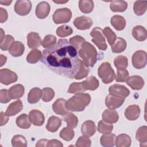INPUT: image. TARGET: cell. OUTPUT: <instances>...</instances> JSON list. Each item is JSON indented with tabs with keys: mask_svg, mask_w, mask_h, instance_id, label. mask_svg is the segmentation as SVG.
I'll list each match as a JSON object with an SVG mask.
<instances>
[{
	"mask_svg": "<svg viewBox=\"0 0 147 147\" xmlns=\"http://www.w3.org/2000/svg\"><path fill=\"white\" fill-rule=\"evenodd\" d=\"M109 92L110 94L122 96L124 98L128 96L130 94V91L127 88L119 84H115L109 87Z\"/></svg>",
	"mask_w": 147,
	"mask_h": 147,
	"instance_id": "obj_13",
	"label": "cell"
},
{
	"mask_svg": "<svg viewBox=\"0 0 147 147\" xmlns=\"http://www.w3.org/2000/svg\"><path fill=\"white\" fill-rule=\"evenodd\" d=\"M18 76L16 72L7 69L3 68L0 70V82L5 85H9L17 82Z\"/></svg>",
	"mask_w": 147,
	"mask_h": 147,
	"instance_id": "obj_8",
	"label": "cell"
},
{
	"mask_svg": "<svg viewBox=\"0 0 147 147\" xmlns=\"http://www.w3.org/2000/svg\"><path fill=\"white\" fill-rule=\"evenodd\" d=\"M9 53L13 57L21 56L24 52L25 46L19 41H14L9 49Z\"/></svg>",
	"mask_w": 147,
	"mask_h": 147,
	"instance_id": "obj_24",
	"label": "cell"
},
{
	"mask_svg": "<svg viewBox=\"0 0 147 147\" xmlns=\"http://www.w3.org/2000/svg\"><path fill=\"white\" fill-rule=\"evenodd\" d=\"M12 2V1H0V3L2 5H6L8 6L11 4Z\"/></svg>",
	"mask_w": 147,
	"mask_h": 147,
	"instance_id": "obj_59",
	"label": "cell"
},
{
	"mask_svg": "<svg viewBox=\"0 0 147 147\" xmlns=\"http://www.w3.org/2000/svg\"><path fill=\"white\" fill-rule=\"evenodd\" d=\"M29 117L33 125L37 126H42L45 121L44 114L38 110H32L29 112Z\"/></svg>",
	"mask_w": 147,
	"mask_h": 147,
	"instance_id": "obj_14",
	"label": "cell"
},
{
	"mask_svg": "<svg viewBox=\"0 0 147 147\" xmlns=\"http://www.w3.org/2000/svg\"><path fill=\"white\" fill-rule=\"evenodd\" d=\"M90 36L92 37V41L99 50L105 51L107 48L106 40L104 37L103 30L99 27L94 28L90 32Z\"/></svg>",
	"mask_w": 147,
	"mask_h": 147,
	"instance_id": "obj_5",
	"label": "cell"
},
{
	"mask_svg": "<svg viewBox=\"0 0 147 147\" xmlns=\"http://www.w3.org/2000/svg\"><path fill=\"white\" fill-rule=\"evenodd\" d=\"M8 18V14L7 11L2 8L0 7V22L3 23L5 22Z\"/></svg>",
	"mask_w": 147,
	"mask_h": 147,
	"instance_id": "obj_54",
	"label": "cell"
},
{
	"mask_svg": "<svg viewBox=\"0 0 147 147\" xmlns=\"http://www.w3.org/2000/svg\"><path fill=\"white\" fill-rule=\"evenodd\" d=\"M94 7L93 1L91 0H80L79 2V7L80 10L86 14L91 13Z\"/></svg>",
	"mask_w": 147,
	"mask_h": 147,
	"instance_id": "obj_35",
	"label": "cell"
},
{
	"mask_svg": "<svg viewBox=\"0 0 147 147\" xmlns=\"http://www.w3.org/2000/svg\"><path fill=\"white\" fill-rule=\"evenodd\" d=\"M51 10L50 5L45 1L40 2L37 5L35 10V14L39 19H44L49 14Z\"/></svg>",
	"mask_w": 147,
	"mask_h": 147,
	"instance_id": "obj_12",
	"label": "cell"
},
{
	"mask_svg": "<svg viewBox=\"0 0 147 147\" xmlns=\"http://www.w3.org/2000/svg\"><path fill=\"white\" fill-rule=\"evenodd\" d=\"M126 46L127 44L126 40L123 38L118 37L111 45V50L114 53H121L125 50Z\"/></svg>",
	"mask_w": 147,
	"mask_h": 147,
	"instance_id": "obj_34",
	"label": "cell"
},
{
	"mask_svg": "<svg viewBox=\"0 0 147 147\" xmlns=\"http://www.w3.org/2000/svg\"><path fill=\"white\" fill-rule=\"evenodd\" d=\"M96 127L94 121L88 120L83 123L81 126V132L82 134L88 137L92 136L96 132Z\"/></svg>",
	"mask_w": 147,
	"mask_h": 147,
	"instance_id": "obj_19",
	"label": "cell"
},
{
	"mask_svg": "<svg viewBox=\"0 0 147 147\" xmlns=\"http://www.w3.org/2000/svg\"><path fill=\"white\" fill-rule=\"evenodd\" d=\"M61 125V119L58 117L51 116L48 120L46 128L48 131L53 133L57 131Z\"/></svg>",
	"mask_w": 147,
	"mask_h": 147,
	"instance_id": "obj_25",
	"label": "cell"
},
{
	"mask_svg": "<svg viewBox=\"0 0 147 147\" xmlns=\"http://www.w3.org/2000/svg\"><path fill=\"white\" fill-rule=\"evenodd\" d=\"M85 91L82 82H74L69 85L67 92L70 94H78L84 92Z\"/></svg>",
	"mask_w": 147,
	"mask_h": 147,
	"instance_id": "obj_49",
	"label": "cell"
},
{
	"mask_svg": "<svg viewBox=\"0 0 147 147\" xmlns=\"http://www.w3.org/2000/svg\"><path fill=\"white\" fill-rule=\"evenodd\" d=\"M14 37L9 34H7L5 36L4 38L2 41H1L0 48L2 51L9 50L11 44L14 42Z\"/></svg>",
	"mask_w": 147,
	"mask_h": 147,
	"instance_id": "obj_48",
	"label": "cell"
},
{
	"mask_svg": "<svg viewBox=\"0 0 147 147\" xmlns=\"http://www.w3.org/2000/svg\"><path fill=\"white\" fill-rule=\"evenodd\" d=\"M32 3L29 0L17 1L14 5L15 12L20 16H26L31 11Z\"/></svg>",
	"mask_w": 147,
	"mask_h": 147,
	"instance_id": "obj_9",
	"label": "cell"
},
{
	"mask_svg": "<svg viewBox=\"0 0 147 147\" xmlns=\"http://www.w3.org/2000/svg\"><path fill=\"white\" fill-rule=\"evenodd\" d=\"M114 64L117 68H126L128 65L127 58L125 56L119 55L114 59Z\"/></svg>",
	"mask_w": 147,
	"mask_h": 147,
	"instance_id": "obj_44",
	"label": "cell"
},
{
	"mask_svg": "<svg viewBox=\"0 0 147 147\" xmlns=\"http://www.w3.org/2000/svg\"><path fill=\"white\" fill-rule=\"evenodd\" d=\"M23 109V103L21 100H17L11 103L6 109V114L10 116H13L20 113Z\"/></svg>",
	"mask_w": 147,
	"mask_h": 147,
	"instance_id": "obj_21",
	"label": "cell"
},
{
	"mask_svg": "<svg viewBox=\"0 0 147 147\" xmlns=\"http://www.w3.org/2000/svg\"><path fill=\"white\" fill-rule=\"evenodd\" d=\"M91 96L87 93H78L69 98L66 102V106L71 111H82L89 105Z\"/></svg>",
	"mask_w": 147,
	"mask_h": 147,
	"instance_id": "obj_3",
	"label": "cell"
},
{
	"mask_svg": "<svg viewBox=\"0 0 147 147\" xmlns=\"http://www.w3.org/2000/svg\"><path fill=\"white\" fill-rule=\"evenodd\" d=\"M129 77L128 71L126 68H117V75L115 76V80L117 82H126Z\"/></svg>",
	"mask_w": 147,
	"mask_h": 147,
	"instance_id": "obj_45",
	"label": "cell"
},
{
	"mask_svg": "<svg viewBox=\"0 0 147 147\" xmlns=\"http://www.w3.org/2000/svg\"><path fill=\"white\" fill-rule=\"evenodd\" d=\"M0 57H1V67H2L5 64V63L6 62V60H7V57L6 56H3V55H1L0 56Z\"/></svg>",
	"mask_w": 147,
	"mask_h": 147,
	"instance_id": "obj_58",
	"label": "cell"
},
{
	"mask_svg": "<svg viewBox=\"0 0 147 147\" xmlns=\"http://www.w3.org/2000/svg\"><path fill=\"white\" fill-rule=\"evenodd\" d=\"M131 142L130 137L126 134H121L116 137L115 146L117 147H129Z\"/></svg>",
	"mask_w": 147,
	"mask_h": 147,
	"instance_id": "obj_33",
	"label": "cell"
},
{
	"mask_svg": "<svg viewBox=\"0 0 147 147\" xmlns=\"http://www.w3.org/2000/svg\"><path fill=\"white\" fill-rule=\"evenodd\" d=\"M119 119L118 113L114 109H106L102 113V119L109 123H116Z\"/></svg>",
	"mask_w": 147,
	"mask_h": 147,
	"instance_id": "obj_20",
	"label": "cell"
},
{
	"mask_svg": "<svg viewBox=\"0 0 147 147\" xmlns=\"http://www.w3.org/2000/svg\"><path fill=\"white\" fill-rule=\"evenodd\" d=\"M91 145V140L87 136H80L76 141L75 146L77 147H90Z\"/></svg>",
	"mask_w": 147,
	"mask_h": 147,
	"instance_id": "obj_52",
	"label": "cell"
},
{
	"mask_svg": "<svg viewBox=\"0 0 147 147\" xmlns=\"http://www.w3.org/2000/svg\"><path fill=\"white\" fill-rule=\"evenodd\" d=\"M72 17V12L67 7L57 9L53 14L52 19L56 24H64L69 22Z\"/></svg>",
	"mask_w": 147,
	"mask_h": 147,
	"instance_id": "obj_6",
	"label": "cell"
},
{
	"mask_svg": "<svg viewBox=\"0 0 147 147\" xmlns=\"http://www.w3.org/2000/svg\"><path fill=\"white\" fill-rule=\"evenodd\" d=\"M74 136H75L74 131L72 130V128H70L68 126L63 128L59 133L60 137L67 141L72 140Z\"/></svg>",
	"mask_w": 147,
	"mask_h": 147,
	"instance_id": "obj_39",
	"label": "cell"
},
{
	"mask_svg": "<svg viewBox=\"0 0 147 147\" xmlns=\"http://www.w3.org/2000/svg\"><path fill=\"white\" fill-rule=\"evenodd\" d=\"M63 145L61 141L57 140H49L47 144V146H58V147H63Z\"/></svg>",
	"mask_w": 147,
	"mask_h": 147,
	"instance_id": "obj_55",
	"label": "cell"
},
{
	"mask_svg": "<svg viewBox=\"0 0 147 147\" xmlns=\"http://www.w3.org/2000/svg\"><path fill=\"white\" fill-rule=\"evenodd\" d=\"M136 138L140 142V146H146L147 145V126L140 127L136 134Z\"/></svg>",
	"mask_w": 147,
	"mask_h": 147,
	"instance_id": "obj_27",
	"label": "cell"
},
{
	"mask_svg": "<svg viewBox=\"0 0 147 147\" xmlns=\"http://www.w3.org/2000/svg\"><path fill=\"white\" fill-rule=\"evenodd\" d=\"M140 112L139 106L137 105H130L125 110V116L129 121H135L140 117Z\"/></svg>",
	"mask_w": 147,
	"mask_h": 147,
	"instance_id": "obj_17",
	"label": "cell"
},
{
	"mask_svg": "<svg viewBox=\"0 0 147 147\" xmlns=\"http://www.w3.org/2000/svg\"><path fill=\"white\" fill-rule=\"evenodd\" d=\"M131 34L133 37L138 41H144L147 37L146 30L141 25L134 26L132 29Z\"/></svg>",
	"mask_w": 147,
	"mask_h": 147,
	"instance_id": "obj_23",
	"label": "cell"
},
{
	"mask_svg": "<svg viewBox=\"0 0 147 147\" xmlns=\"http://www.w3.org/2000/svg\"><path fill=\"white\" fill-rule=\"evenodd\" d=\"M98 74L105 84L112 82L116 76L114 69L109 62H103L101 64L98 69Z\"/></svg>",
	"mask_w": 147,
	"mask_h": 147,
	"instance_id": "obj_4",
	"label": "cell"
},
{
	"mask_svg": "<svg viewBox=\"0 0 147 147\" xmlns=\"http://www.w3.org/2000/svg\"><path fill=\"white\" fill-rule=\"evenodd\" d=\"M42 53L41 52L37 49H34L30 51L26 56V61L30 64H34L37 63L41 59Z\"/></svg>",
	"mask_w": 147,
	"mask_h": 147,
	"instance_id": "obj_36",
	"label": "cell"
},
{
	"mask_svg": "<svg viewBox=\"0 0 147 147\" xmlns=\"http://www.w3.org/2000/svg\"><path fill=\"white\" fill-rule=\"evenodd\" d=\"M112 26L118 31L122 30L126 26V20L125 18L119 15L113 16L110 20Z\"/></svg>",
	"mask_w": 147,
	"mask_h": 147,
	"instance_id": "obj_28",
	"label": "cell"
},
{
	"mask_svg": "<svg viewBox=\"0 0 147 147\" xmlns=\"http://www.w3.org/2000/svg\"><path fill=\"white\" fill-rule=\"evenodd\" d=\"M67 100L63 98L57 99L52 105L53 111L58 115H64L68 113V109L66 106Z\"/></svg>",
	"mask_w": 147,
	"mask_h": 147,
	"instance_id": "obj_15",
	"label": "cell"
},
{
	"mask_svg": "<svg viewBox=\"0 0 147 147\" xmlns=\"http://www.w3.org/2000/svg\"><path fill=\"white\" fill-rule=\"evenodd\" d=\"M55 96V91L49 87H45L42 90L41 98L45 102L51 101Z\"/></svg>",
	"mask_w": 147,
	"mask_h": 147,
	"instance_id": "obj_47",
	"label": "cell"
},
{
	"mask_svg": "<svg viewBox=\"0 0 147 147\" xmlns=\"http://www.w3.org/2000/svg\"><path fill=\"white\" fill-rule=\"evenodd\" d=\"M42 43L41 38L38 33L30 32L27 36V44L29 48L36 49Z\"/></svg>",
	"mask_w": 147,
	"mask_h": 147,
	"instance_id": "obj_18",
	"label": "cell"
},
{
	"mask_svg": "<svg viewBox=\"0 0 147 147\" xmlns=\"http://www.w3.org/2000/svg\"><path fill=\"white\" fill-rule=\"evenodd\" d=\"M127 3L125 1H113L110 4V8L113 12H123L126 10Z\"/></svg>",
	"mask_w": 147,
	"mask_h": 147,
	"instance_id": "obj_32",
	"label": "cell"
},
{
	"mask_svg": "<svg viewBox=\"0 0 147 147\" xmlns=\"http://www.w3.org/2000/svg\"><path fill=\"white\" fill-rule=\"evenodd\" d=\"M11 98H10L9 91L6 89H2L0 91V102L2 103H6L10 101Z\"/></svg>",
	"mask_w": 147,
	"mask_h": 147,
	"instance_id": "obj_53",
	"label": "cell"
},
{
	"mask_svg": "<svg viewBox=\"0 0 147 147\" xmlns=\"http://www.w3.org/2000/svg\"><path fill=\"white\" fill-rule=\"evenodd\" d=\"M125 100L124 97L109 94L105 99V105L110 109H115L121 107Z\"/></svg>",
	"mask_w": 147,
	"mask_h": 147,
	"instance_id": "obj_10",
	"label": "cell"
},
{
	"mask_svg": "<svg viewBox=\"0 0 147 147\" xmlns=\"http://www.w3.org/2000/svg\"><path fill=\"white\" fill-rule=\"evenodd\" d=\"M11 145L14 147H26L27 141L24 136L20 134L16 135L11 139Z\"/></svg>",
	"mask_w": 147,
	"mask_h": 147,
	"instance_id": "obj_40",
	"label": "cell"
},
{
	"mask_svg": "<svg viewBox=\"0 0 147 147\" xmlns=\"http://www.w3.org/2000/svg\"><path fill=\"white\" fill-rule=\"evenodd\" d=\"M84 89L86 90L94 91L99 87V80L94 76L87 78L85 80L82 82Z\"/></svg>",
	"mask_w": 147,
	"mask_h": 147,
	"instance_id": "obj_26",
	"label": "cell"
},
{
	"mask_svg": "<svg viewBox=\"0 0 147 147\" xmlns=\"http://www.w3.org/2000/svg\"><path fill=\"white\" fill-rule=\"evenodd\" d=\"M89 71L90 70H89L88 67H87L83 62V61L81 60L79 72H78L76 76L75 77V79L76 80H80V79H82L83 78L87 77L89 73Z\"/></svg>",
	"mask_w": 147,
	"mask_h": 147,
	"instance_id": "obj_46",
	"label": "cell"
},
{
	"mask_svg": "<svg viewBox=\"0 0 147 147\" xmlns=\"http://www.w3.org/2000/svg\"><path fill=\"white\" fill-rule=\"evenodd\" d=\"M1 126L5 125L9 121V116L6 114V113L3 111L1 112Z\"/></svg>",
	"mask_w": 147,
	"mask_h": 147,
	"instance_id": "obj_56",
	"label": "cell"
},
{
	"mask_svg": "<svg viewBox=\"0 0 147 147\" xmlns=\"http://www.w3.org/2000/svg\"><path fill=\"white\" fill-rule=\"evenodd\" d=\"M73 32V30L71 27L67 25H63L58 27L56 29V34L61 37H64L71 35Z\"/></svg>",
	"mask_w": 147,
	"mask_h": 147,
	"instance_id": "obj_42",
	"label": "cell"
},
{
	"mask_svg": "<svg viewBox=\"0 0 147 147\" xmlns=\"http://www.w3.org/2000/svg\"><path fill=\"white\" fill-rule=\"evenodd\" d=\"M103 30V35L106 37L109 45H112L117 39L116 34L112 30V29L107 26L105 27Z\"/></svg>",
	"mask_w": 147,
	"mask_h": 147,
	"instance_id": "obj_43",
	"label": "cell"
},
{
	"mask_svg": "<svg viewBox=\"0 0 147 147\" xmlns=\"http://www.w3.org/2000/svg\"><path fill=\"white\" fill-rule=\"evenodd\" d=\"M78 55L87 67H94L99 58L98 52L94 46L86 41L83 42L78 49Z\"/></svg>",
	"mask_w": 147,
	"mask_h": 147,
	"instance_id": "obj_2",
	"label": "cell"
},
{
	"mask_svg": "<svg viewBox=\"0 0 147 147\" xmlns=\"http://www.w3.org/2000/svg\"><path fill=\"white\" fill-rule=\"evenodd\" d=\"M85 41V39L83 37L78 35L71 37L69 40V44L72 45L76 50H78L80 48L82 44Z\"/></svg>",
	"mask_w": 147,
	"mask_h": 147,
	"instance_id": "obj_50",
	"label": "cell"
},
{
	"mask_svg": "<svg viewBox=\"0 0 147 147\" xmlns=\"http://www.w3.org/2000/svg\"><path fill=\"white\" fill-rule=\"evenodd\" d=\"M53 2L56 3H67L68 1H53Z\"/></svg>",
	"mask_w": 147,
	"mask_h": 147,
	"instance_id": "obj_61",
	"label": "cell"
},
{
	"mask_svg": "<svg viewBox=\"0 0 147 147\" xmlns=\"http://www.w3.org/2000/svg\"><path fill=\"white\" fill-rule=\"evenodd\" d=\"M42 96V90L38 87L32 88L28 95V101L30 104L37 103Z\"/></svg>",
	"mask_w": 147,
	"mask_h": 147,
	"instance_id": "obj_29",
	"label": "cell"
},
{
	"mask_svg": "<svg viewBox=\"0 0 147 147\" xmlns=\"http://www.w3.org/2000/svg\"><path fill=\"white\" fill-rule=\"evenodd\" d=\"M116 136L113 133L104 134L100 137V143L101 145L105 147H112L115 145Z\"/></svg>",
	"mask_w": 147,
	"mask_h": 147,
	"instance_id": "obj_30",
	"label": "cell"
},
{
	"mask_svg": "<svg viewBox=\"0 0 147 147\" xmlns=\"http://www.w3.org/2000/svg\"><path fill=\"white\" fill-rule=\"evenodd\" d=\"M98 131L102 134L110 133L113 129V125L111 123H109L102 120L98 122Z\"/></svg>",
	"mask_w": 147,
	"mask_h": 147,
	"instance_id": "obj_41",
	"label": "cell"
},
{
	"mask_svg": "<svg viewBox=\"0 0 147 147\" xmlns=\"http://www.w3.org/2000/svg\"><path fill=\"white\" fill-rule=\"evenodd\" d=\"M5 33L3 30L2 29H1V41H2L3 40V39L5 37Z\"/></svg>",
	"mask_w": 147,
	"mask_h": 147,
	"instance_id": "obj_60",
	"label": "cell"
},
{
	"mask_svg": "<svg viewBox=\"0 0 147 147\" xmlns=\"http://www.w3.org/2000/svg\"><path fill=\"white\" fill-rule=\"evenodd\" d=\"M63 120L67 123L68 127L74 129L78 123V119L77 117L72 113H67L63 118Z\"/></svg>",
	"mask_w": 147,
	"mask_h": 147,
	"instance_id": "obj_38",
	"label": "cell"
},
{
	"mask_svg": "<svg viewBox=\"0 0 147 147\" xmlns=\"http://www.w3.org/2000/svg\"><path fill=\"white\" fill-rule=\"evenodd\" d=\"M16 123L19 127L27 129L30 127L32 122L30 121L29 115L26 114H21L16 118Z\"/></svg>",
	"mask_w": 147,
	"mask_h": 147,
	"instance_id": "obj_31",
	"label": "cell"
},
{
	"mask_svg": "<svg viewBox=\"0 0 147 147\" xmlns=\"http://www.w3.org/2000/svg\"><path fill=\"white\" fill-rule=\"evenodd\" d=\"M147 54L142 50L135 52L131 57V63L133 66L137 69H142L146 65Z\"/></svg>",
	"mask_w": 147,
	"mask_h": 147,
	"instance_id": "obj_7",
	"label": "cell"
},
{
	"mask_svg": "<svg viewBox=\"0 0 147 147\" xmlns=\"http://www.w3.org/2000/svg\"><path fill=\"white\" fill-rule=\"evenodd\" d=\"M126 84L134 90H140L144 86V80L141 76L134 75L129 77Z\"/></svg>",
	"mask_w": 147,
	"mask_h": 147,
	"instance_id": "obj_16",
	"label": "cell"
},
{
	"mask_svg": "<svg viewBox=\"0 0 147 147\" xmlns=\"http://www.w3.org/2000/svg\"><path fill=\"white\" fill-rule=\"evenodd\" d=\"M74 26L79 30H86L88 29L92 26L93 22L92 20L88 17L82 16L76 17L74 22Z\"/></svg>",
	"mask_w": 147,
	"mask_h": 147,
	"instance_id": "obj_11",
	"label": "cell"
},
{
	"mask_svg": "<svg viewBox=\"0 0 147 147\" xmlns=\"http://www.w3.org/2000/svg\"><path fill=\"white\" fill-rule=\"evenodd\" d=\"M49 140L45 139L40 140L36 144V146H47V144Z\"/></svg>",
	"mask_w": 147,
	"mask_h": 147,
	"instance_id": "obj_57",
	"label": "cell"
},
{
	"mask_svg": "<svg viewBox=\"0 0 147 147\" xmlns=\"http://www.w3.org/2000/svg\"><path fill=\"white\" fill-rule=\"evenodd\" d=\"M147 9L146 1H136L133 5V10L137 16L143 15Z\"/></svg>",
	"mask_w": 147,
	"mask_h": 147,
	"instance_id": "obj_37",
	"label": "cell"
},
{
	"mask_svg": "<svg viewBox=\"0 0 147 147\" xmlns=\"http://www.w3.org/2000/svg\"><path fill=\"white\" fill-rule=\"evenodd\" d=\"M56 37L53 35H46L42 41V46L45 48H48L56 44Z\"/></svg>",
	"mask_w": 147,
	"mask_h": 147,
	"instance_id": "obj_51",
	"label": "cell"
},
{
	"mask_svg": "<svg viewBox=\"0 0 147 147\" xmlns=\"http://www.w3.org/2000/svg\"><path fill=\"white\" fill-rule=\"evenodd\" d=\"M8 91L11 99H18L24 95L25 88L21 84H17L11 86Z\"/></svg>",
	"mask_w": 147,
	"mask_h": 147,
	"instance_id": "obj_22",
	"label": "cell"
},
{
	"mask_svg": "<svg viewBox=\"0 0 147 147\" xmlns=\"http://www.w3.org/2000/svg\"><path fill=\"white\" fill-rule=\"evenodd\" d=\"M41 61L56 74L74 79L79 72L81 60L77 50L68 40L61 38L56 44L43 51Z\"/></svg>",
	"mask_w": 147,
	"mask_h": 147,
	"instance_id": "obj_1",
	"label": "cell"
}]
</instances>
